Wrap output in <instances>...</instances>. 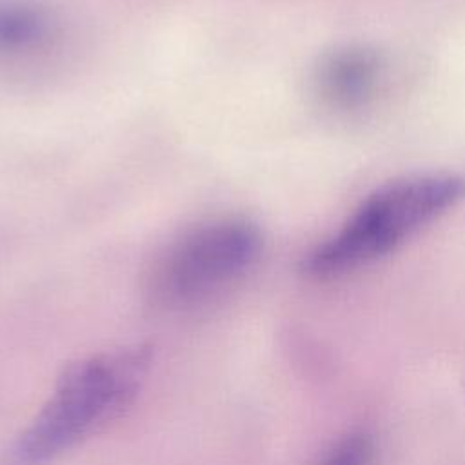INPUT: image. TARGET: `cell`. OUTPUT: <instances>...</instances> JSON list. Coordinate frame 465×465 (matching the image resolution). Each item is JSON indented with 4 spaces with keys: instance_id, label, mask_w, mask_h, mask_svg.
Masks as SVG:
<instances>
[{
    "instance_id": "cell-1",
    "label": "cell",
    "mask_w": 465,
    "mask_h": 465,
    "mask_svg": "<svg viewBox=\"0 0 465 465\" xmlns=\"http://www.w3.org/2000/svg\"><path fill=\"white\" fill-rule=\"evenodd\" d=\"M149 363L143 347L71 365L13 443L7 465H44L113 420L134 396Z\"/></svg>"
},
{
    "instance_id": "cell-2",
    "label": "cell",
    "mask_w": 465,
    "mask_h": 465,
    "mask_svg": "<svg viewBox=\"0 0 465 465\" xmlns=\"http://www.w3.org/2000/svg\"><path fill=\"white\" fill-rule=\"evenodd\" d=\"M463 194L465 180L452 173L391 182L367 196L338 232L307 254L303 271L329 278L369 263L456 205Z\"/></svg>"
},
{
    "instance_id": "cell-3",
    "label": "cell",
    "mask_w": 465,
    "mask_h": 465,
    "mask_svg": "<svg viewBox=\"0 0 465 465\" xmlns=\"http://www.w3.org/2000/svg\"><path fill=\"white\" fill-rule=\"evenodd\" d=\"M258 231L243 220H220L183 234L156 262L149 278L153 303L196 305L242 276L260 252Z\"/></svg>"
},
{
    "instance_id": "cell-4",
    "label": "cell",
    "mask_w": 465,
    "mask_h": 465,
    "mask_svg": "<svg viewBox=\"0 0 465 465\" xmlns=\"http://www.w3.org/2000/svg\"><path fill=\"white\" fill-rule=\"evenodd\" d=\"M380 54L365 45H345L329 53L318 65L320 96L336 109L363 105L381 76Z\"/></svg>"
},
{
    "instance_id": "cell-5",
    "label": "cell",
    "mask_w": 465,
    "mask_h": 465,
    "mask_svg": "<svg viewBox=\"0 0 465 465\" xmlns=\"http://www.w3.org/2000/svg\"><path fill=\"white\" fill-rule=\"evenodd\" d=\"M49 35V18L42 9L22 0L0 2L2 58H18L33 51H40Z\"/></svg>"
},
{
    "instance_id": "cell-6",
    "label": "cell",
    "mask_w": 465,
    "mask_h": 465,
    "mask_svg": "<svg viewBox=\"0 0 465 465\" xmlns=\"http://www.w3.org/2000/svg\"><path fill=\"white\" fill-rule=\"evenodd\" d=\"M374 447L367 434L356 432L332 447L322 465H372Z\"/></svg>"
}]
</instances>
